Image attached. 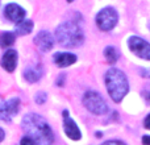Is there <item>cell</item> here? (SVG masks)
<instances>
[{
	"label": "cell",
	"mask_w": 150,
	"mask_h": 145,
	"mask_svg": "<svg viewBox=\"0 0 150 145\" xmlns=\"http://www.w3.org/2000/svg\"><path fill=\"white\" fill-rule=\"evenodd\" d=\"M21 127L26 136L34 141L36 145H52L54 135L47 122L37 114H26L21 120Z\"/></svg>",
	"instance_id": "1"
},
{
	"label": "cell",
	"mask_w": 150,
	"mask_h": 145,
	"mask_svg": "<svg viewBox=\"0 0 150 145\" xmlns=\"http://www.w3.org/2000/svg\"><path fill=\"white\" fill-rule=\"evenodd\" d=\"M105 86L112 100L120 103L129 91L127 75L116 68H111L105 72Z\"/></svg>",
	"instance_id": "2"
},
{
	"label": "cell",
	"mask_w": 150,
	"mask_h": 145,
	"mask_svg": "<svg viewBox=\"0 0 150 145\" xmlns=\"http://www.w3.org/2000/svg\"><path fill=\"white\" fill-rule=\"evenodd\" d=\"M55 38L65 48H78L84 42V33L78 24L65 21L55 29Z\"/></svg>",
	"instance_id": "3"
},
{
	"label": "cell",
	"mask_w": 150,
	"mask_h": 145,
	"mask_svg": "<svg viewBox=\"0 0 150 145\" xmlns=\"http://www.w3.org/2000/svg\"><path fill=\"white\" fill-rule=\"evenodd\" d=\"M83 104L90 112L95 115H104L108 112V106L103 96L96 91H87L83 95Z\"/></svg>",
	"instance_id": "4"
},
{
	"label": "cell",
	"mask_w": 150,
	"mask_h": 145,
	"mask_svg": "<svg viewBox=\"0 0 150 145\" xmlns=\"http://www.w3.org/2000/svg\"><path fill=\"white\" fill-rule=\"evenodd\" d=\"M119 21L117 11L113 7H105L96 15V25L104 32H108L116 26Z\"/></svg>",
	"instance_id": "5"
},
{
	"label": "cell",
	"mask_w": 150,
	"mask_h": 145,
	"mask_svg": "<svg viewBox=\"0 0 150 145\" xmlns=\"http://www.w3.org/2000/svg\"><path fill=\"white\" fill-rule=\"evenodd\" d=\"M128 46H129L130 52L134 53L137 57L150 61V44L146 40L137 36H132L128 40Z\"/></svg>",
	"instance_id": "6"
},
{
	"label": "cell",
	"mask_w": 150,
	"mask_h": 145,
	"mask_svg": "<svg viewBox=\"0 0 150 145\" xmlns=\"http://www.w3.org/2000/svg\"><path fill=\"white\" fill-rule=\"evenodd\" d=\"M20 100L18 98H12L9 100H4L0 98V120L11 122L12 117L18 112Z\"/></svg>",
	"instance_id": "7"
},
{
	"label": "cell",
	"mask_w": 150,
	"mask_h": 145,
	"mask_svg": "<svg viewBox=\"0 0 150 145\" xmlns=\"http://www.w3.org/2000/svg\"><path fill=\"white\" fill-rule=\"evenodd\" d=\"M63 127H65V133L69 139H71V140H80L82 133H80L76 123L70 117V114H69L67 109L63 111Z\"/></svg>",
	"instance_id": "8"
},
{
	"label": "cell",
	"mask_w": 150,
	"mask_h": 145,
	"mask_svg": "<svg viewBox=\"0 0 150 145\" xmlns=\"http://www.w3.org/2000/svg\"><path fill=\"white\" fill-rule=\"evenodd\" d=\"M34 44L41 52H49L54 46V38L47 31H41L34 37Z\"/></svg>",
	"instance_id": "9"
},
{
	"label": "cell",
	"mask_w": 150,
	"mask_h": 145,
	"mask_svg": "<svg viewBox=\"0 0 150 145\" xmlns=\"http://www.w3.org/2000/svg\"><path fill=\"white\" fill-rule=\"evenodd\" d=\"M4 15L9 21L18 24L25 18V11H24L18 4L11 3V4H7V7H5Z\"/></svg>",
	"instance_id": "10"
},
{
	"label": "cell",
	"mask_w": 150,
	"mask_h": 145,
	"mask_svg": "<svg viewBox=\"0 0 150 145\" xmlns=\"http://www.w3.org/2000/svg\"><path fill=\"white\" fill-rule=\"evenodd\" d=\"M1 68L4 70H7L8 72H12L16 69V65H17V52L13 49H9L3 54L1 57Z\"/></svg>",
	"instance_id": "11"
},
{
	"label": "cell",
	"mask_w": 150,
	"mask_h": 145,
	"mask_svg": "<svg viewBox=\"0 0 150 145\" xmlns=\"http://www.w3.org/2000/svg\"><path fill=\"white\" fill-rule=\"evenodd\" d=\"M53 60H54L55 65H57L58 68H67V66L76 62V55L73 54V53L59 52V53H55Z\"/></svg>",
	"instance_id": "12"
},
{
	"label": "cell",
	"mask_w": 150,
	"mask_h": 145,
	"mask_svg": "<svg viewBox=\"0 0 150 145\" xmlns=\"http://www.w3.org/2000/svg\"><path fill=\"white\" fill-rule=\"evenodd\" d=\"M42 74H44V69L41 65L36 63V65H30L24 70V78L28 80L29 83H34L37 80L41 79Z\"/></svg>",
	"instance_id": "13"
},
{
	"label": "cell",
	"mask_w": 150,
	"mask_h": 145,
	"mask_svg": "<svg viewBox=\"0 0 150 145\" xmlns=\"http://www.w3.org/2000/svg\"><path fill=\"white\" fill-rule=\"evenodd\" d=\"M33 29V21L32 20H23L21 23L16 24L15 32L20 36H25V34H29Z\"/></svg>",
	"instance_id": "14"
},
{
	"label": "cell",
	"mask_w": 150,
	"mask_h": 145,
	"mask_svg": "<svg viewBox=\"0 0 150 145\" xmlns=\"http://www.w3.org/2000/svg\"><path fill=\"white\" fill-rule=\"evenodd\" d=\"M104 57L108 61V63L113 65V63H116L117 60H119V52H117L116 48H113V46H107L105 49H104Z\"/></svg>",
	"instance_id": "15"
},
{
	"label": "cell",
	"mask_w": 150,
	"mask_h": 145,
	"mask_svg": "<svg viewBox=\"0 0 150 145\" xmlns=\"http://www.w3.org/2000/svg\"><path fill=\"white\" fill-rule=\"evenodd\" d=\"M15 40H16L15 33H12V32H3L0 34V46L1 48L11 46L15 42Z\"/></svg>",
	"instance_id": "16"
},
{
	"label": "cell",
	"mask_w": 150,
	"mask_h": 145,
	"mask_svg": "<svg viewBox=\"0 0 150 145\" xmlns=\"http://www.w3.org/2000/svg\"><path fill=\"white\" fill-rule=\"evenodd\" d=\"M47 99V94L44 92V91H40V92L36 94V96H34V100H36L37 104H44L45 102H46Z\"/></svg>",
	"instance_id": "17"
},
{
	"label": "cell",
	"mask_w": 150,
	"mask_h": 145,
	"mask_svg": "<svg viewBox=\"0 0 150 145\" xmlns=\"http://www.w3.org/2000/svg\"><path fill=\"white\" fill-rule=\"evenodd\" d=\"M141 94H142V98L145 99V102L150 106V85H146L144 90L141 91Z\"/></svg>",
	"instance_id": "18"
},
{
	"label": "cell",
	"mask_w": 150,
	"mask_h": 145,
	"mask_svg": "<svg viewBox=\"0 0 150 145\" xmlns=\"http://www.w3.org/2000/svg\"><path fill=\"white\" fill-rule=\"evenodd\" d=\"M20 145H36V144H34V141L32 140V139H29L28 136H25V137L21 139Z\"/></svg>",
	"instance_id": "19"
},
{
	"label": "cell",
	"mask_w": 150,
	"mask_h": 145,
	"mask_svg": "<svg viewBox=\"0 0 150 145\" xmlns=\"http://www.w3.org/2000/svg\"><path fill=\"white\" fill-rule=\"evenodd\" d=\"M101 145H127V144H124L122 141H119V140H109V141L103 143Z\"/></svg>",
	"instance_id": "20"
},
{
	"label": "cell",
	"mask_w": 150,
	"mask_h": 145,
	"mask_svg": "<svg viewBox=\"0 0 150 145\" xmlns=\"http://www.w3.org/2000/svg\"><path fill=\"white\" fill-rule=\"evenodd\" d=\"M140 72H141V77L150 78V70H146V69H140Z\"/></svg>",
	"instance_id": "21"
},
{
	"label": "cell",
	"mask_w": 150,
	"mask_h": 145,
	"mask_svg": "<svg viewBox=\"0 0 150 145\" xmlns=\"http://www.w3.org/2000/svg\"><path fill=\"white\" fill-rule=\"evenodd\" d=\"M144 125H145L146 129H150V114L145 117V122H144Z\"/></svg>",
	"instance_id": "22"
},
{
	"label": "cell",
	"mask_w": 150,
	"mask_h": 145,
	"mask_svg": "<svg viewBox=\"0 0 150 145\" xmlns=\"http://www.w3.org/2000/svg\"><path fill=\"white\" fill-rule=\"evenodd\" d=\"M65 75L66 74H61L59 79H57V86H63V79H65Z\"/></svg>",
	"instance_id": "23"
},
{
	"label": "cell",
	"mask_w": 150,
	"mask_h": 145,
	"mask_svg": "<svg viewBox=\"0 0 150 145\" xmlns=\"http://www.w3.org/2000/svg\"><path fill=\"white\" fill-rule=\"evenodd\" d=\"M142 144L144 145H150V136H144L142 137Z\"/></svg>",
	"instance_id": "24"
},
{
	"label": "cell",
	"mask_w": 150,
	"mask_h": 145,
	"mask_svg": "<svg viewBox=\"0 0 150 145\" xmlns=\"http://www.w3.org/2000/svg\"><path fill=\"white\" fill-rule=\"evenodd\" d=\"M4 137H5V133H4V131L0 128V143H1L3 140H4Z\"/></svg>",
	"instance_id": "25"
},
{
	"label": "cell",
	"mask_w": 150,
	"mask_h": 145,
	"mask_svg": "<svg viewBox=\"0 0 150 145\" xmlns=\"http://www.w3.org/2000/svg\"><path fill=\"white\" fill-rule=\"evenodd\" d=\"M148 28H149V29H150V23H149V24H148Z\"/></svg>",
	"instance_id": "26"
}]
</instances>
